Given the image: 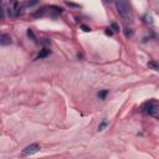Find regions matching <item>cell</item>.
<instances>
[{"label": "cell", "instance_id": "cell-1", "mask_svg": "<svg viewBox=\"0 0 159 159\" xmlns=\"http://www.w3.org/2000/svg\"><path fill=\"white\" fill-rule=\"evenodd\" d=\"M116 8L119 12V15L125 19V20H129L131 19V8H129V4L127 3V2H117L116 3Z\"/></svg>", "mask_w": 159, "mask_h": 159}, {"label": "cell", "instance_id": "cell-10", "mask_svg": "<svg viewBox=\"0 0 159 159\" xmlns=\"http://www.w3.org/2000/svg\"><path fill=\"white\" fill-rule=\"evenodd\" d=\"M27 35H29V36H31V37H33V39L35 40V35H34V33H33V31H31V30H29V31H27Z\"/></svg>", "mask_w": 159, "mask_h": 159}, {"label": "cell", "instance_id": "cell-4", "mask_svg": "<svg viewBox=\"0 0 159 159\" xmlns=\"http://www.w3.org/2000/svg\"><path fill=\"white\" fill-rule=\"evenodd\" d=\"M11 42H12V40H11V36H10V35L3 34L2 36H0V45H2V46H8V45H10Z\"/></svg>", "mask_w": 159, "mask_h": 159}, {"label": "cell", "instance_id": "cell-2", "mask_svg": "<svg viewBox=\"0 0 159 159\" xmlns=\"http://www.w3.org/2000/svg\"><path fill=\"white\" fill-rule=\"evenodd\" d=\"M143 112L152 116V117H155L159 119V103L155 102V101H150L148 102L144 107H143Z\"/></svg>", "mask_w": 159, "mask_h": 159}, {"label": "cell", "instance_id": "cell-7", "mask_svg": "<svg viewBox=\"0 0 159 159\" xmlns=\"http://www.w3.org/2000/svg\"><path fill=\"white\" fill-rule=\"evenodd\" d=\"M50 54V50H46V49H44L40 54H39V56H37V58H44V57H46L47 55Z\"/></svg>", "mask_w": 159, "mask_h": 159}, {"label": "cell", "instance_id": "cell-6", "mask_svg": "<svg viewBox=\"0 0 159 159\" xmlns=\"http://www.w3.org/2000/svg\"><path fill=\"white\" fill-rule=\"evenodd\" d=\"M133 30L132 29H128V27H125L124 29V35H125V37H132L133 36Z\"/></svg>", "mask_w": 159, "mask_h": 159}, {"label": "cell", "instance_id": "cell-9", "mask_svg": "<svg viewBox=\"0 0 159 159\" xmlns=\"http://www.w3.org/2000/svg\"><path fill=\"white\" fill-rule=\"evenodd\" d=\"M107 93H108V91H106V90H104V91H102V92H100V93H98V97H100V98H102V100H104V97L107 96Z\"/></svg>", "mask_w": 159, "mask_h": 159}, {"label": "cell", "instance_id": "cell-11", "mask_svg": "<svg viewBox=\"0 0 159 159\" xmlns=\"http://www.w3.org/2000/svg\"><path fill=\"white\" fill-rule=\"evenodd\" d=\"M66 4H67L69 6H73V8H80V5H77V4H73V3H69V2H67Z\"/></svg>", "mask_w": 159, "mask_h": 159}, {"label": "cell", "instance_id": "cell-13", "mask_svg": "<svg viewBox=\"0 0 159 159\" xmlns=\"http://www.w3.org/2000/svg\"><path fill=\"white\" fill-rule=\"evenodd\" d=\"M82 29H83L85 31H90V30H91V29H90V27H87L86 25H82Z\"/></svg>", "mask_w": 159, "mask_h": 159}, {"label": "cell", "instance_id": "cell-8", "mask_svg": "<svg viewBox=\"0 0 159 159\" xmlns=\"http://www.w3.org/2000/svg\"><path fill=\"white\" fill-rule=\"evenodd\" d=\"M107 124H108V121H107V119H103V121H102V123L98 125V132L103 131V129L106 128V127H107Z\"/></svg>", "mask_w": 159, "mask_h": 159}, {"label": "cell", "instance_id": "cell-12", "mask_svg": "<svg viewBox=\"0 0 159 159\" xmlns=\"http://www.w3.org/2000/svg\"><path fill=\"white\" fill-rule=\"evenodd\" d=\"M106 34H107V35H109V36H111V35H112V34H113V33H112V30H111V29H107V30H106Z\"/></svg>", "mask_w": 159, "mask_h": 159}, {"label": "cell", "instance_id": "cell-5", "mask_svg": "<svg viewBox=\"0 0 159 159\" xmlns=\"http://www.w3.org/2000/svg\"><path fill=\"white\" fill-rule=\"evenodd\" d=\"M148 66L150 69L155 70V71H159V62H157V61H149L148 62Z\"/></svg>", "mask_w": 159, "mask_h": 159}, {"label": "cell", "instance_id": "cell-3", "mask_svg": "<svg viewBox=\"0 0 159 159\" xmlns=\"http://www.w3.org/2000/svg\"><path fill=\"white\" fill-rule=\"evenodd\" d=\"M39 150H40V146L37 144V143H33V144H30V146H27L26 148L23 149L21 157H30V155L37 153Z\"/></svg>", "mask_w": 159, "mask_h": 159}]
</instances>
